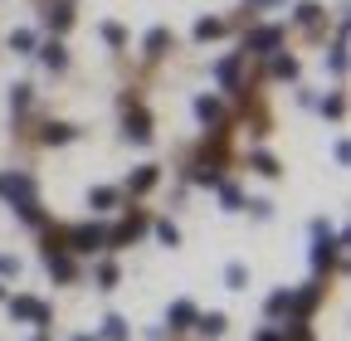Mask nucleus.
Instances as JSON below:
<instances>
[{
    "label": "nucleus",
    "instance_id": "1",
    "mask_svg": "<svg viewBox=\"0 0 351 341\" xmlns=\"http://www.w3.org/2000/svg\"><path fill=\"white\" fill-rule=\"evenodd\" d=\"M10 312L15 317H29V322H49V307H44V303H34V297H15V303H10Z\"/></svg>",
    "mask_w": 351,
    "mask_h": 341
},
{
    "label": "nucleus",
    "instance_id": "2",
    "mask_svg": "<svg viewBox=\"0 0 351 341\" xmlns=\"http://www.w3.org/2000/svg\"><path fill=\"white\" fill-rule=\"evenodd\" d=\"M127 137H132V142H147V137H152V117H147L142 108H127Z\"/></svg>",
    "mask_w": 351,
    "mask_h": 341
},
{
    "label": "nucleus",
    "instance_id": "3",
    "mask_svg": "<svg viewBox=\"0 0 351 341\" xmlns=\"http://www.w3.org/2000/svg\"><path fill=\"white\" fill-rule=\"evenodd\" d=\"M69 244H73V253H93V249L103 244V229H88V225H83V229L69 234Z\"/></svg>",
    "mask_w": 351,
    "mask_h": 341
},
{
    "label": "nucleus",
    "instance_id": "4",
    "mask_svg": "<svg viewBox=\"0 0 351 341\" xmlns=\"http://www.w3.org/2000/svg\"><path fill=\"white\" fill-rule=\"evenodd\" d=\"M244 49H258V54L278 49V29H258V34H249V45H244Z\"/></svg>",
    "mask_w": 351,
    "mask_h": 341
},
{
    "label": "nucleus",
    "instance_id": "5",
    "mask_svg": "<svg viewBox=\"0 0 351 341\" xmlns=\"http://www.w3.org/2000/svg\"><path fill=\"white\" fill-rule=\"evenodd\" d=\"M327 244H332V234L317 225V249H313V264H317V268H327V264H332V249H327Z\"/></svg>",
    "mask_w": 351,
    "mask_h": 341
},
{
    "label": "nucleus",
    "instance_id": "6",
    "mask_svg": "<svg viewBox=\"0 0 351 341\" xmlns=\"http://www.w3.org/2000/svg\"><path fill=\"white\" fill-rule=\"evenodd\" d=\"M44 20H49L54 29H64V25L73 20V5H69V0H59V5H49V15H44Z\"/></svg>",
    "mask_w": 351,
    "mask_h": 341
},
{
    "label": "nucleus",
    "instance_id": "7",
    "mask_svg": "<svg viewBox=\"0 0 351 341\" xmlns=\"http://www.w3.org/2000/svg\"><path fill=\"white\" fill-rule=\"evenodd\" d=\"M39 59H44V64H49V68H64V64H69V54H64V45H44V49H39Z\"/></svg>",
    "mask_w": 351,
    "mask_h": 341
},
{
    "label": "nucleus",
    "instance_id": "8",
    "mask_svg": "<svg viewBox=\"0 0 351 341\" xmlns=\"http://www.w3.org/2000/svg\"><path fill=\"white\" fill-rule=\"evenodd\" d=\"M69 137H73V127H64V122H49V127H44V142H49V147H54V142H69Z\"/></svg>",
    "mask_w": 351,
    "mask_h": 341
},
{
    "label": "nucleus",
    "instance_id": "9",
    "mask_svg": "<svg viewBox=\"0 0 351 341\" xmlns=\"http://www.w3.org/2000/svg\"><path fill=\"white\" fill-rule=\"evenodd\" d=\"M103 336H108V341H127V322H122V317H108V322H103Z\"/></svg>",
    "mask_w": 351,
    "mask_h": 341
},
{
    "label": "nucleus",
    "instance_id": "10",
    "mask_svg": "<svg viewBox=\"0 0 351 341\" xmlns=\"http://www.w3.org/2000/svg\"><path fill=\"white\" fill-rule=\"evenodd\" d=\"M166 45H171V34H166V29H152V34H147V54H152V59H156Z\"/></svg>",
    "mask_w": 351,
    "mask_h": 341
},
{
    "label": "nucleus",
    "instance_id": "11",
    "mask_svg": "<svg viewBox=\"0 0 351 341\" xmlns=\"http://www.w3.org/2000/svg\"><path fill=\"white\" fill-rule=\"evenodd\" d=\"M171 322H176V327H191V322H195V307H191V303H176V307H171Z\"/></svg>",
    "mask_w": 351,
    "mask_h": 341
},
{
    "label": "nucleus",
    "instance_id": "12",
    "mask_svg": "<svg viewBox=\"0 0 351 341\" xmlns=\"http://www.w3.org/2000/svg\"><path fill=\"white\" fill-rule=\"evenodd\" d=\"M49 273H54V278H69V273H73V264L64 259V253H54V249H49Z\"/></svg>",
    "mask_w": 351,
    "mask_h": 341
},
{
    "label": "nucleus",
    "instance_id": "13",
    "mask_svg": "<svg viewBox=\"0 0 351 341\" xmlns=\"http://www.w3.org/2000/svg\"><path fill=\"white\" fill-rule=\"evenodd\" d=\"M200 322V331L205 336H219V331H225V317H219V312H210V317H195Z\"/></svg>",
    "mask_w": 351,
    "mask_h": 341
},
{
    "label": "nucleus",
    "instance_id": "14",
    "mask_svg": "<svg viewBox=\"0 0 351 341\" xmlns=\"http://www.w3.org/2000/svg\"><path fill=\"white\" fill-rule=\"evenodd\" d=\"M88 205H98V210H112V205H117V190H103V186H98L93 195H88Z\"/></svg>",
    "mask_w": 351,
    "mask_h": 341
},
{
    "label": "nucleus",
    "instance_id": "15",
    "mask_svg": "<svg viewBox=\"0 0 351 341\" xmlns=\"http://www.w3.org/2000/svg\"><path fill=\"white\" fill-rule=\"evenodd\" d=\"M215 34H225V25H219V20H200V25H195V39H215Z\"/></svg>",
    "mask_w": 351,
    "mask_h": 341
},
{
    "label": "nucleus",
    "instance_id": "16",
    "mask_svg": "<svg viewBox=\"0 0 351 341\" xmlns=\"http://www.w3.org/2000/svg\"><path fill=\"white\" fill-rule=\"evenodd\" d=\"M152 181H156V166H142V170H137V176H132V190H147Z\"/></svg>",
    "mask_w": 351,
    "mask_h": 341
},
{
    "label": "nucleus",
    "instance_id": "17",
    "mask_svg": "<svg viewBox=\"0 0 351 341\" xmlns=\"http://www.w3.org/2000/svg\"><path fill=\"white\" fill-rule=\"evenodd\" d=\"M254 166L263 170V176H278V161H274L269 151H258V156H254Z\"/></svg>",
    "mask_w": 351,
    "mask_h": 341
},
{
    "label": "nucleus",
    "instance_id": "18",
    "mask_svg": "<svg viewBox=\"0 0 351 341\" xmlns=\"http://www.w3.org/2000/svg\"><path fill=\"white\" fill-rule=\"evenodd\" d=\"M10 108H15V112L29 108V88H25V83H20V88H10Z\"/></svg>",
    "mask_w": 351,
    "mask_h": 341
},
{
    "label": "nucleus",
    "instance_id": "19",
    "mask_svg": "<svg viewBox=\"0 0 351 341\" xmlns=\"http://www.w3.org/2000/svg\"><path fill=\"white\" fill-rule=\"evenodd\" d=\"M195 112H200L205 122H215V117H219V103H215V98H200V103H195Z\"/></svg>",
    "mask_w": 351,
    "mask_h": 341
},
{
    "label": "nucleus",
    "instance_id": "20",
    "mask_svg": "<svg viewBox=\"0 0 351 341\" xmlns=\"http://www.w3.org/2000/svg\"><path fill=\"white\" fill-rule=\"evenodd\" d=\"M274 73H278V78H298V64H293V59H274Z\"/></svg>",
    "mask_w": 351,
    "mask_h": 341
},
{
    "label": "nucleus",
    "instance_id": "21",
    "mask_svg": "<svg viewBox=\"0 0 351 341\" xmlns=\"http://www.w3.org/2000/svg\"><path fill=\"white\" fill-rule=\"evenodd\" d=\"M225 283H230V288H244V264H230V268H225Z\"/></svg>",
    "mask_w": 351,
    "mask_h": 341
},
{
    "label": "nucleus",
    "instance_id": "22",
    "mask_svg": "<svg viewBox=\"0 0 351 341\" xmlns=\"http://www.w3.org/2000/svg\"><path fill=\"white\" fill-rule=\"evenodd\" d=\"M288 303H293V292H274L269 297V312H288Z\"/></svg>",
    "mask_w": 351,
    "mask_h": 341
},
{
    "label": "nucleus",
    "instance_id": "23",
    "mask_svg": "<svg viewBox=\"0 0 351 341\" xmlns=\"http://www.w3.org/2000/svg\"><path fill=\"white\" fill-rule=\"evenodd\" d=\"M156 234H161V244H176V239H181V234H176V225H171V220H161V225H156Z\"/></svg>",
    "mask_w": 351,
    "mask_h": 341
},
{
    "label": "nucleus",
    "instance_id": "24",
    "mask_svg": "<svg viewBox=\"0 0 351 341\" xmlns=\"http://www.w3.org/2000/svg\"><path fill=\"white\" fill-rule=\"evenodd\" d=\"M103 39H108V45H122L127 34H122V25H103Z\"/></svg>",
    "mask_w": 351,
    "mask_h": 341
},
{
    "label": "nucleus",
    "instance_id": "25",
    "mask_svg": "<svg viewBox=\"0 0 351 341\" xmlns=\"http://www.w3.org/2000/svg\"><path fill=\"white\" fill-rule=\"evenodd\" d=\"M98 283H103V288H112V283H117V268H112V264H103V268H98Z\"/></svg>",
    "mask_w": 351,
    "mask_h": 341
},
{
    "label": "nucleus",
    "instance_id": "26",
    "mask_svg": "<svg viewBox=\"0 0 351 341\" xmlns=\"http://www.w3.org/2000/svg\"><path fill=\"white\" fill-rule=\"evenodd\" d=\"M10 45H15V49H29V45H34V34H25V29H15V34H10Z\"/></svg>",
    "mask_w": 351,
    "mask_h": 341
},
{
    "label": "nucleus",
    "instance_id": "27",
    "mask_svg": "<svg viewBox=\"0 0 351 341\" xmlns=\"http://www.w3.org/2000/svg\"><path fill=\"white\" fill-rule=\"evenodd\" d=\"M317 15H322V10H317V5H298V20H302V25H313V20H317Z\"/></svg>",
    "mask_w": 351,
    "mask_h": 341
},
{
    "label": "nucleus",
    "instance_id": "28",
    "mask_svg": "<svg viewBox=\"0 0 351 341\" xmlns=\"http://www.w3.org/2000/svg\"><path fill=\"white\" fill-rule=\"evenodd\" d=\"M258 341H283V331H258Z\"/></svg>",
    "mask_w": 351,
    "mask_h": 341
},
{
    "label": "nucleus",
    "instance_id": "29",
    "mask_svg": "<svg viewBox=\"0 0 351 341\" xmlns=\"http://www.w3.org/2000/svg\"><path fill=\"white\" fill-rule=\"evenodd\" d=\"M73 341H93V336H73Z\"/></svg>",
    "mask_w": 351,
    "mask_h": 341
},
{
    "label": "nucleus",
    "instance_id": "30",
    "mask_svg": "<svg viewBox=\"0 0 351 341\" xmlns=\"http://www.w3.org/2000/svg\"><path fill=\"white\" fill-rule=\"evenodd\" d=\"M0 292H5V288H0Z\"/></svg>",
    "mask_w": 351,
    "mask_h": 341
}]
</instances>
